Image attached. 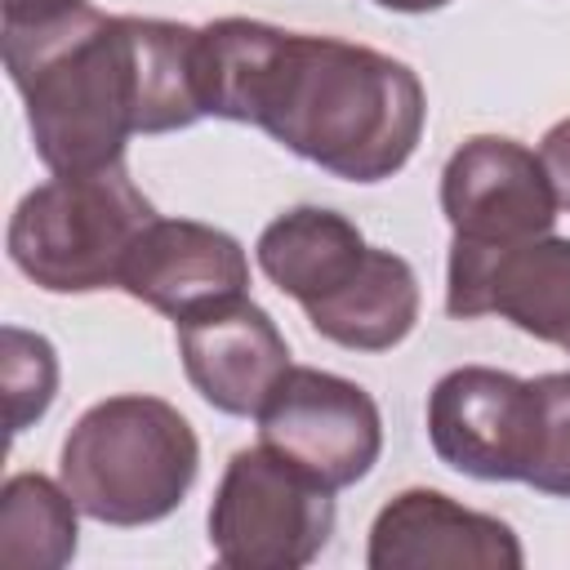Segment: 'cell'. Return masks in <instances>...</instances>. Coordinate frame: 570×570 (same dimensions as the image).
<instances>
[{
    "label": "cell",
    "mask_w": 570,
    "mask_h": 570,
    "mask_svg": "<svg viewBox=\"0 0 570 570\" xmlns=\"http://www.w3.org/2000/svg\"><path fill=\"white\" fill-rule=\"evenodd\" d=\"M196 67L205 116L258 125L347 183L392 178L423 138L419 76L370 45L218 18L200 27Z\"/></svg>",
    "instance_id": "1"
},
{
    "label": "cell",
    "mask_w": 570,
    "mask_h": 570,
    "mask_svg": "<svg viewBox=\"0 0 570 570\" xmlns=\"http://www.w3.org/2000/svg\"><path fill=\"white\" fill-rule=\"evenodd\" d=\"M200 27L76 4L4 22V67L27 102L36 156L53 174L107 169L129 134H169L205 116Z\"/></svg>",
    "instance_id": "2"
},
{
    "label": "cell",
    "mask_w": 570,
    "mask_h": 570,
    "mask_svg": "<svg viewBox=\"0 0 570 570\" xmlns=\"http://www.w3.org/2000/svg\"><path fill=\"white\" fill-rule=\"evenodd\" d=\"M200 472L191 423L160 396H107L62 441V485L102 525L165 521Z\"/></svg>",
    "instance_id": "3"
},
{
    "label": "cell",
    "mask_w": 570,
    "mask_h": 570,
    "mask_svg": "<svg viewBox=\"0 0 570 570\" xmlns=\"http://www.w3.org/2000/svg\"><path fill=\"white\" fill-rule=\"evenodd\" d=\"M151 223L156 209L120 160L89 174H53L18 200L9 258L49 294H94L120 285L125 258Z\"/></svg>",
    "instance_id": "4"
},
{
    "label": "cell",
    "mask_w": 570,
    "mask_h": 570,
    "mask_svg": "<svg viewBox=\"0 0 570 570\" xmlns=\"http://www.w3.org/2000/svg\"><path fill=\"white\" fill-rule=\"evenodd\" d=\"M334 534V490L272 454L236 450L209 503V548L232 570H298Z\"/></svg>",
    "instance_id": "5"
},
{
    "label": "cell",
    "mask_w": 570,
    "mask_h": 570,
    "mask_svg": "<svg viewBox=\"0 0 570 570\" xmlns=\"http://www.w3.org/2000/svg\"><path fill=\"white\" fill-rule=\"evenodd\" d=\"M254 419L258 445L325 490L356 485L383 450V419L374 396L361 383L312 365H289Z\"/></svg>",
    "instance_id": "6"
},
{
    "label": "cell",
    "mask_w": 570,
    "mask_h": 570,
    "mask_svg": "<svg viewBox=\"0 0 570 570\" xmlns=\"http://www.w3.org/2000/svg\"><path fill=\"white\" fill-rule=\"evenodd\" d=\"M534 383L490 365H459L428 392V441L436 459L476 481H525L534 463Z\"/></svg>",
    "instance_id": "7"
},
{
    "label": "cell",
    "mask_w": 570,
    "mask_h": 570,
    "mask_svg": "<svg viewBox=\"0 0 570 570\" xmlns=\"http://www.w3.org/2000/svg\"><path fill=\"white\" fill-rule=\"evenodd\" d=\"M445 312L454 321L503 316L521 334L570 352V240L534 236L521 245H450Z\"/></svg>",
    "instance_id": "8"
},
{
    "label": "cell",
    "mask_w": 570,
    "mask_h": 570,
    "mask_svg": "<svg viewBox=\"0 0 570 570\" xmlns=\"http://www.w3.org/2000/svg\"><path fill=\"white\" fill-rule=\"evenodd\" d=\"M557 209L543 160L517 138L476 134L441 169V214L459 240L521 245L548 236Z\"/></svg>",
    "instance_id": "9"
},
{
    "label": "cell",
    "mask_w": 570,
    "mask_h": 570,
    "mask_svg": "<svg viewBox=\"0 0 570 570\" xmlns=\"http://www.w3.org/2000/svg\"><path fill=\"white\" fill-rule=\"evenodd\" d=\"M249 258L236 236L191 223V218H156L125 258L120 289L174 325H187L223 303L245 298Z\"/></svg>",
    "instance_id": "10"
},
{
    "label": "cell",
    "mask_w": 570,
    "mask_h": 570,
    "mask_svg": "<svg viewBox=\"0 0 570 570\" xmlns=\"http://www.w3.org/2000/svg\"><path fill=\"white\" fill-rule=\"evenodd\" d=\"M370 570H521L508 521L472 512L441 490H401L370 525Z\"/></svg>",
    "instance_id": "11"
},
{
    "label": "cell",
    "mask_w": 570,
    "mask_h": 570,
    "mask_svg": "<svg viewBox=\"0 0 570 570\" xmlns=\"http://www.w3.org/2000/svg\"><path fill=\"white\" fill-rule=\"evenodd\" d=\"M174 330H178V356L191 387L223 414H236V419L258 414L272 387L289 370V347L276 321L249 298L223 303Z\"/></svg>",
    "instance_id": "12"
},
{
    "label": "cell",
    "mask_w": 570,
    "mask_h": 570,
    "mask_svg": "<svg viewBox=\"0 0 570 570\" xmlns=\"http://www.w3.org/2000/svg\"><path fill=\"white\" fill-rule=\"evenodd\" d=\"M303 312L321 338L347 352H387L419 321V281L401 254L365 245L352 276Z\"/></svg>",
    "instance_id": "13"
},
{
    "label": "cell",
    "mask_w": 570,
    "mask_h": 570,
    "mask_svg": "<svg viewBox=\"0 0 570 570\" xmlns=\"http://www.w3.org/2000/svg\"><path fill=\"white\" fill-rule=\"evenodd\" d=\"M361 254H365V236L356 232V223L321 205L285 209L263 227L254 245L263 276L303 307L330 294L334 285H343L361 263Z\"/></svg>",
    "instance_id": "14"
},
{
    "label": "cell",
    "mask_w": 570,
    "mask_h": 570,
    "mask_svg": "<svg viewBox=\"0 0 570 570\" xmlns=\"http://www.w3.org/2000/svg\"><path fill=\"white\" fill-rule=\"evenodd\" d=\"M76 499L40 472H13L0 490V566L58 570L76 557Z\"/></svg>",
    "instance_id": "15"
},
{
    "label": "cell",
    "mask_w": 570,
    "mask_h": 570,
    "mask_svg": "<svg viewBox=\"0 0 570 570\" xmlns=\"http://www.w3.org/2000/svg\"><path fill=\"white\" fill-rule=\"evenodd\" d=\"M0 379H4V405H9V432H22L31 419H40L58 392V356L49 338L4 325V356H0Z\"/></svg>",
    "instance_id": "16"
},
{
    "label": "cell",
    "mask_w": 570,
    "mask_h": 570,
    "mask_svg": "<svg viewBox=\"0 0 570 570\" xmlns=\"http://www.w3.org/2000/svg\"><path fill=\"white\" fill-rule=\"evenodd\" d=\"M530 383L539 401V432L525 485H534L539 494L570 499V370H552Z\"/></svg>",
    "instance_id": "17"
},
{
    "label": "cell",
    "mask_w": 570,
    "mask_h": 570,
    "mask_svg": "<svg viewBox=\"0 0 570 570\" xmlns=\"http://www.w3.org/2000/svg\"><path fill=\"white\" fill-rule=\"evenodd\" d=\"M539 160H543V169H548V183H552L557 205L570 214V116L557 120V125L543 134Z\"/></svg>",
    "instance_id": "18"
},
{
    "label": "cell",
    "mask_w": 570,
    "mask_h": 570,
    "mask_svg": "<svg viewBox=\"0 0 570 570\" xmlns=\"http://www.w3.org/2000/svg\"><path fill=\"white\" fill-rule=\"evenodd\" d=\"M85 0H4V22H40L53 13H67Z\"/></svg>",
    "instance_id": "19"
},
{
    "label": "cell",
    "mask_w": 570,
    "mask_h": 570,
    "mask_svg": "<svg viewBox=\"0 0 570 570\" xmlns=\"http://www.w3.org/2000/svg\"><path fill=\"white\" fill-rule=\"evenodd\" d=\"M374 4H383L392 13H432V9H445L450 0H374Z\"/></svg>",
    "instance_id": "20"
}]
</instances>
